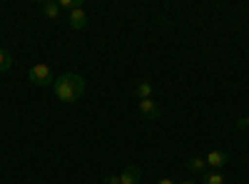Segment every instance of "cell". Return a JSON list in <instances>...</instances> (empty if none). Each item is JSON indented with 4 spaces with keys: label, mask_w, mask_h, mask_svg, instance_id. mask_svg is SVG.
<instances>
[{
    "label": "cell",
    "mask_w": 249,
    "mask_h": 184,
    "mask_svg": "<svg viewBox=\"0 0 249 184\" xmlns=\"http://www.w3.org/2000/svg\"><path fill=\"white\" fill-rule=\"evenodd\" d=\"M53 87H55L57 100H62V102H77L82 95H85V77H80L75 72H65V75L55 77Z\"/></svg>",
    "instance_id": "cell-1"
},
{
    "label": "cell",
    "mask_w": 249,
    "mask_h": 184,
    "mask_svg": "<svg viewBox=\"0 0 249 184\" xmlns=\"http://www.w3.org/2000/svg\"><path fill=\"white\" fill-rule=\"evenodd\" d=\"M28 80L35 85V87H48V85H53L55 83V75H53V70L48 67V65H33L30 67V72H28Z\"/></svg>",
    "instance_id": "cell-2"
},
{
    "label": "cell",
    "mask_w": 249,
    "mask_h": 184,
    "mask_svg": "<svg viewBox=\"0 0 249 184\" xmlns=\"http://www.w3.org/2000/svg\"><path fill=\"white\" fill-rule=\"evenodd\" d=\"M204 162H207V167H212V169H222L227 162H230V154L222 152V150H212L210 154L204 157Z\"/></svg>",
    "instance_id": "cell-3"
},
{
    "label": "cell",
    "mask_w": 249,
    "mask_h": 184,
    "mask_svg": "<svg viewBox=\"0 0 249 184\" xmlns=\"http://www.w3.org/2000/svg\"><path fill=\"white\" fill-rule=\"evenodd\" d=\"M140 115H144V119H160V105L150 97V100H140Z\"/></svg>",
    "instance_id": "cell-4"
},
{
    "label": "cell",
    "mask_w": 249,
    "mask_h": 184,
    "mask_svg": "<svg viewBox=\"0 0 249 184\" xmlns=\"http://www.w3.org/2000/svg\"><path fill=\"white\" fill-rule=\"evenodd\" d=\"M68 23H70V28H75V30H82L88 25V13H85V8H77V10H72L70 15H68Z\"/></svg>",
    "instance_id": "cell-5"
},
{
    "label": "cell",
    "mask_w": 249,
    "mask_h": 184,
    "mask_svg": "<svg viewBox=\"0 0 249 184\" xmlns=\"http://www.w3.org/2000/svg\"><path fill=\"white\" fill-rule=\"evenodd\" d=\"M140 179H142V169L137 165L127 167V169L120 174V184H140Z\"/></svg>",
    "instance_id": "cell-6"
},
{
    "label": "cell",
    "mask_w": 249,
    "mask_h": 184,
    "mask_svg": "<svg viewBox=\"0 0 249 184\" xmlns=\"http://www.w3.org/2000/svg\"><path fill=\"white\" fill-rule=\"evenodd\" d=\"M187 169H192V172H202L204 174V169H207V162H204V157H190L187 159Z\"/></svg>",
    "instance_id": "cell-7"
},
{
    "label": "cell",
    "mask_w": 249,
    "mask_h": 184,
    "mask_svg": "<svg viewBox=\"0 0 249 184\" xmlns=\"http://www.w3.org/2000/svg\"><path fill=\"white\" fill-rule=\"evenodd\" d=\"M152 90H155V87H152V83L142 80V83L137 85V97H140V100H150V97H152Z\"/></svg>",
    "instance_id": "cell-8"
},
{
    "label": "cell",
    "mask_w": 249,
    "mask_h": 184,
    "mask_svg": "<svg viewBox=\"0 0 249 184\" xmlns=\"http://www.w3.org/2000/svg\"><path fill=\"white\" fill-rule=\"evenodd\" d=\"M43 13H45V17L57 20V17H60V5L55 3V0H50V3H45V5H43Z\"/></svg>",
    "instance_id": "cell-9"
},
{
    "label": "cell",
    "mask_w": 249,
    "mask_h": 184,
    "mask_svg": "<svg viewBox=\"0 0 249 184\" xmlns=\"http://www.w3.org/2000/svg\"><path fill=\"white\" fill-rule=\"evenodd\" d=\"M10 67H13V55L0 48V72H8Z\"/></svg>",
    "instance_id": "cell-10"
},
{
    "label": "cell",
    "mask_w": 249,
    "mask_h": 184,
    "mask_svg": "<svg viewBox=\"0 0 249 184\" xmlns=\"http://www.w3.org/2000/svg\"><path fill=\"white\" fill-rule=\"evenodd\" d=\"M55 3L60 5V10H77V8H82V0H55Z\"/></svg>",
    "instance_id": "cell-11"
},
{
    "label": "cell",
    "mask_w": 249,
    "mask_h": 184,
    "mask_svg": "<svg viewBox=\"0 0 249 184\" xmlns=\"http://www.w3.org/2000/svg\"><path fill=\"white\" fill-rule=\"evenodd\" d=\"M204 184H224V177L219 172H204Z\"/></svg>",
    "instance_id": "cell-12"
},
{
    "label": "cell",
    "mask_w": 249,
    "mask_h": 184,
    "mask_svg": "<svg viewBox=\"0 0 249 184\" xmlns=\"http://www.w3.org/2000/svg\"><path fill=\"white\" fill-rule=\"evenodd\" d=\"M237 127H239V130L249 127V115H247V117H242V119H237Z\"/></svg>",
    "instance_id": "cell-13"
},
{
    "label": "cell",
    "mask_w": 249,
    "mask_h": 184,
    "mask_svg": "<svg viewBox=\"0 0 249 184\" xmlns=\"http://www.w3.org/2000/svg\"><path fill=\"white\" fill-rule=\"evenodd\" d=\"M105 184H120V177H115V174H110V177L105 179Z\"/></svg>",
    "instance_id": "cell-14"
},
{
    "label": "cell",
    "mask_w": 249,
    "mask_h": 184,
    "mask_svg": "<svg viewBox=\"0 0 249 184\" xmlns=\"http://www.w3.org/2000/svg\"><path fill=\"white\" fill-rule=\"evenodd\" d=\"M157 184H177V182H175V179H160Z\"/></svg>",
    "instance_id": "cell-15"
},
{
    "label": "cell",
    "mask_w": 249,
    "mask_h": 184,
    "mask_svg": "<svg viewBox=\"0 0 249 184\" xmlns=\"http://www.w3.org/2000/svg\"><path fill=\"white\" fill-rule=\"evenodd\" d=\"M182 184H197V182H195V179H184Z\"/></svg>",
    "instance_id": "cell-16"
}]
</instances>
